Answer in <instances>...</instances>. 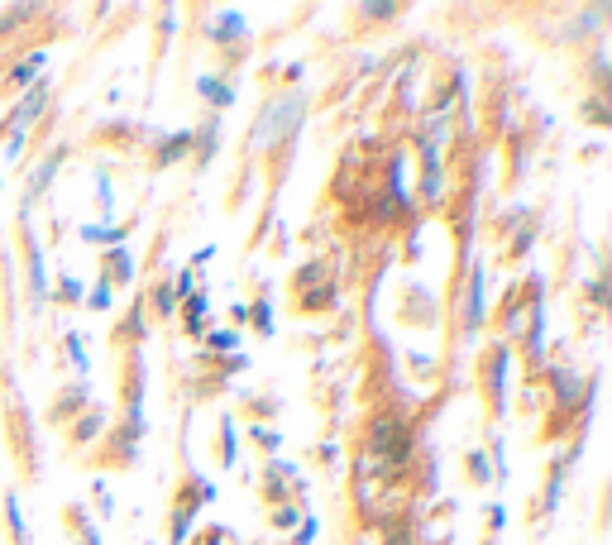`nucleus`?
Wrapping results in <instances>:
<instances>
[{
	"label": "nucleus",
	"instance_id": "f03ea898",
	"mask_svg": "<svg viewBox=\"0 0 612 545\" xmlns=\"http://www.w3.org/2000/svg\"><path fill=\"white\" fill-rule=\"evenodd\" d=\"M483 321V273L474 268V278H469V297H464V330H474Z\"/></svg>",
	"mask_w": 612,
	"mask_h": 545
},
{
	"label": "nucleus",
	"instance_id": "1a4fd4ad",
	"mask_svg": "<svg viewBox=\"0 0 612 545\" xmlns=\"http://www.w3.org/2000/svg\"><path fill=\"white\" fill-rule=\"evenodd\" d=\"M87 545H101V536H96V531H91V526H87Z\"/></svg>",
	"mask_w": 612,
	"mask_h": 545
},
{
	"label": "nucleus",
	"instance_id": "0eeeda50",
	"mask_svg": "<svg viewBox=\"0 0 612 545\" xmlns=\"http://www.w3.org/2000/svg\"><path fill=\"white\" fill-rule=\"evenodd\" d=\"M173 139H177V144H168V149L158 153V163H173L177 153H182V149H187V144H192V134H173Z\"/></svg>",
	"mask_w": 612,
	"mask_h": 545
},
{
	"label": "nucleus",
	"instance_id": "6e6552de",
	"mask_svg": "<svg viewBox=\"0 0 612 545\" xmlns=\"http://www.w3.org/2000/svg\"><path fill=\"white\" fill-rule=\"evenodd\" d=\"M10 526H15V536H20V541H24V522H20V502H15V498H10Z\"/></svg>",
	"mask_w": 612,
	"mask_h": 545
},
{
	"label": "nucleus",
	"instance_id": "39448f33",
	"mask_svg": "<svg viewBox=\"0 0 612 545\" xmlns=\"http://www.w3.org/2000/svg\"><path fill=\"white\" fill-rule=\"evenodd\" d=\"M39 67H44V53H29V58H24L20 67H15V82H29V77H34Z\"/></svg>",
	"mask_w": 612,
	"mask_h": 545
},
{
	"label": "nucleus",
	"instance_id": "20e7f679",
	"mask_svg": "<svg viewBox=\"0 0 612 545\" xmlns=\"http://www.w3.org/2000/svg\"><path fill=\"white\" fill-rule=\"evenodd\" d=\"M58 163H63V149H58V153H48V163L39 168V173H34V182H29V197H39V192H44V187H48V177H53V168H58Z\"/></svg>",
	"mask_w": 612,
	"mask_h": 545
},
{
	"label": "nucleus",
	"instance_id": "423d86ee",
	"mask_svg": "<svg viewBox=\"0 0 612 545\" xmlns=\"http://www.w3.org/2000/svg\"><path fill=\"white\" fill-rule=\"evenodd\" d=\"M197 87H201V91H206V96H211V101H216V106H225V101H230V91H225V87H220V82H216V77H201V82H197Z\"/></svg>",
	"mask_w": 612,
	"mask_h": 545
},
{
	"label": "nucleus",
	"instance_id": "f257e3e1",
	"mask_svg": "<svg viewBox=\"0 0 612 545\" xmlns=\"http://www.w3.org/2000/svg\"><path fill=\"white\" fill-rule=\"evenodd\" d=\"M302 120H306V96H278V101H268L263 115L254 120V149H268V144L292 139Z\"/></svg>",
	"mask_w": 612,
	"mask_h": 545
},
{
	"label": "nucleus",
	"instance_id": "7ed1b4c3",
	"mask_svg": "<svg viewBox=\"0 0 612 545\" xmlns=\"http://www.w3.org/2000/svg\"><path fill=\"white\" fill-rule=\"evenodd\" d=\"M39 110H44V87H34L29 96H24V106H20V115H15V125L24 130V125H29V120H34Z\"/></svg>",
	"mask_w": 612,
	"mask_h": 545
}]
</instances>
